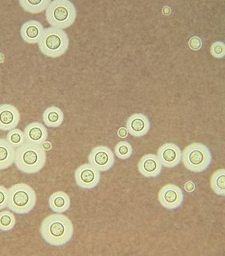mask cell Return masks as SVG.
I'll return each mask as SVG.
<instances>
[{
  "instance_id": "obj_1",
  "label": "cell",
  "mask_w": 225,
  "mask_h": 256,
  "mask_svg": "<svg viewBox=\"0 0 225 256\" xmlns=\"http://www.w3.org/2000/svg\"><path fill=\"white\" fill-rule=\"evenodd\" d=\"M74 224L67 216L55 214L45 218L40 226L42 238L53 246L66 244L74 236Z\"/></svg>"
},
{
  "instance_id": "obj_2",
  "label": "cell",
  "mask_w": 225,
  "mask_h": 256,
  "mask_svg": "<svg viewBox=\"0 0 225 256\" xmlns=\"http://www.w3.org/2000/svg\"><path fill=\"white\" fill-rule=\"evenodd\" d=\"M46 160V152L42 145L26 142L16 148L14 164L18 170L24 174H37L43 168Z\"/></svg>"
},
{
  "instance_id": "obj_3",
  "label": "cell",
  "mask_w": 225,
  "mask_h": 256,
  "mask_svg": "<svg viewBox=\"0 0 225 256\" xmlns=\"http://www.w3.org/2000/svg\"><path fill=\"white\" fill-rule=\"evenodd\" d=\"M45 15L52 27L64 30L75 22L77 12L69 0H54L46 8Z\"/></svg>"
},
{
  "instance_id": "obj_4",
  "label": "cell",
  "mask_w": 225,
  "mask_h": 256,
  "mask_svg": "<svg viewBox=\"0 0 225 256\" xmlns=\"http://www.w3.org/2000/svg\"><path fill=\"white\" fill-rule=\"evenodd\" d=\"M8 207L19 215L30 212L36 206L37 195L34 188L25 183L16 184L8 188Z\"/></svg>"
},
{
  "instance_id": "obj_5",
  "label": "cell",
  "mask_w": 225,
  "mask_h": 256,
  "mask_svg": "<svg viewBox=\"0 0 225 256\" xmlns=\"http://www.w3.org/2000/svg\"><path fill=\"white\" fill-rule=\"evenodd\" d=\"M38 46L45 56L57 58L64 55L68 49L69 38L62 29L48 28L44 29Z\"/></svg>"
},
{
  "instance_id": "obj_6",
  "label": "cell",
  "mask_w": 225,
  "mask_h": 256,
  "mask_svg": "<svg viewBox=\"0 0 225 256\" xmlns=\"http://www.w3.org/2000/svg\"><path fill=\"white\" fill-rule=\"evenodd\" d=\"M182 160L186 169L200 174L208 168L212 162L210 150L202 143H192L182 153Z\"/></svg>"
},
{
  "instance_id": "obj_7",
  "label": "cell",
  "mask_w": 225,
  "mask_h": 256,
  "mask_svg": "<svg viewBox=\"0 0 225 256\" xmlns=\"http://www.w3.org/2000/svg\"><path fill=\"white\" fill-rule=\"evenodd\" d=\"M158 200L165 208L174 210L182 205L184 194L182 190L176 185L166 184L159 191Z\"/></svg>"
},
{
  "instance_id": "obj_8",
  "label": "cell",
  "mask_w": 225,
  "mask_h": 256,
  "mask_svg": "<svg viewBox=\"0 0 225 256\" xmlns=\"http://www.w3.org/2000/svg\"><path fill=\"white\" fill-rule=\"evenodd\" d=\"M88 160L100 172H106L114 166L115 156L108 147L98 146L90 152Z\"/></svg>"
},
{
  "instance_id": "obj_9",
  "label": "cell",
  "mask_w": 225,
  "mask_h": 256,
  "mask_svg": "<svg viewBox=\"0 0 225 256\" xmlns=\"http://www.w3.org/2000/svg\"><path fill=\"white\" fill-rule=\"evenodd\" d=\"M101 174L98 169L90 164L80 166L75 172L76 184L84 190H92L100 183Z\"/></svg>"
},
{
  "instance_id": "obj_10",
  "label": "cell",
  "mask_w": 225,
  "mask_h": 256,
  "mask_svg": "<svg viewBox=\"0 0 225 256\" xmlns=\"http://www.w3.org/2000/svg\"><path fill=\"white\" fill-rule=\"evenodd\" d=\"M158 157L164 167L172 168L181 162L182 151L176 144L167 143L158 150Z\"/></svg>"
},
{
  "instance_id": "obj_11",
  "label": "cell",
  "mask_w": 225,
  "mask_h": 256,
  "mask_svg": "<svg viewBox=\"0 0 225 256\" xmlns=\"http://www.w3.org/2000/svg\"><path fill=\"white\" fill-rule=\"evenodd\" d=\"M20 114L14 106L0 105V130L10 131L17 127L20 122Z\"/></svg>"
},
{
  "instance_id": "obj_12",
  "label": "cell",
  "mask_w": 225,
  "mask_h": 256,
  "mask_svg": "<svg viewBox=\"0 0 225 256\" xmlns=\"http://www.w3.org/2000/svg\"><path fill=\"white\" fill-rule=\"evenodd\" d=\"M162 166L158 157L155 154L143 156L138 164V169L140 174L144 177L156 178L162 172Z\"/></svg>"
},
{
  "instance_id": "obj_13",
  "label": "cell",
  "mask_w": 225,
  "mask_h": 256,
  "mask_svg": "<svg viewBox=\"0 0 225 256\" xmlns=\"http://www.w3.org/2000/svg\"><path fill=\"white\" fill-rule=\"evenodd\" d=\"M128 132L132 136L140 138L146 136L150 130V122L148 118L142 114L132 115L127 121Z\"/></svg>"
},
{
  "instance_id": "obj_14",
  "label": "cell",
  "mask_w": 225,
  "mask_h": 256,
  "mask_svg": "<svg viewBox=\"0 0 225 256\" xmlns=\"http://www.w3.org/2000/svg\"><path fill=\"white\" fill-rule=\"evenodd\" d=\"M44 28L40 22L31 20L22 24L20 28L22 39L28 44H38Z\"/></svg>"
},
{
  "instance_id": "obj_15",
  "label": "cell",
  "mask_w": 225,
  "mask_h": 256,
  "mask_svg": "<svg viewBox=\"0 0 225 256\" xmlns=\"http://www.w3.org/2000/svg\"><path fill=\"white\" fill-rule=\"evenodd\" d=\"M26 142L42 145L48 138V131L44 124L40 122H31L24 130Z\"/></svg>"
},
{
  "instance_id": "obj_16",
  "label": "cell",
  "mask_w": 225,
  "mask_h": 256,
  "mask_svg": "<svg viewBox=\"0 0 225 256\" xmlns=\"http://www.w3.org/2000/svg\"><path fill=\"white\" fill-rule=\"evenodd\" d=\"M50 209L56 214H63L69 210L70 206V197L65 192H54L49 198Z\"/></svg>"
},
{
  "instance_id": "obj_17",
  "label": "cell",
  "mask_w": 225,
  "mask_h": 256,
  "mask_svg": "<svg viewBox=\"0 0 225 256\" xmlns=\"http://www.w3.org/2000/svg\"><path fill=\"white\" fill-rule=\"evenodd\" d=\"M16 148L6 139H0V170L8 168L14 164Z\"/></svg>"
},
{
  "instance_id": "obj_18",
  "label": "cell",
  "mask_w": 225,
  "mask_h": 256,
  "mask_svg": "<svg viewBox=\"0 0 225 256\" xmlns=\"http://www.w3.org/2000/svg\"><path fill=\"white\" fill-rule=\"evenodd\" d=\"M42 119L46 127L56 128L63 124L64 116L60 108L52 106L44 110Z\"/></svg>"
},
{
  "instance_id": "obj_19",
  "label": "cell",
  "mask_w": 225,
  "mask_h": 256,
  "mask_svg": "<svg viewBox=\"0 0 225 256\" xmlns=\"http://www.w3.org/2000/svg\"><path fill=\"white\" fill-rule=\"evenodd\" d=\"M51 0H20L19 4L24 11L30 14H39L48 8Z\"/></svg>"
},
{
  "instance_id": "obj_20",
  "label": "cell",
  "mask_w": 225,
  "mask_h": 256,
  "mask_svg": "<svg viewBox=\"0 0 225 256\" xmlns=\"http://www.w3.org/2000/svg\"><path fill=\"white\" fill-rule=\"evenodd\" d=\"M210 186L216 194L224 196L225 195V170H218L212 174L210 179Z\"/></svg>"
},
{
  "instance_id": "obj_21",
  "label": "cell",
  "mask_w": 225,
  "mask_h": 256,
  "mask_svg": "<svg viewBox=\"0 0 225 256\" xmlns=\"http://www.w3.org/2000/svg\"><path fill=\"white\" fill-rule=\"evenodd\" d=\"M16 217L13 212L8 210L0 212V230L2 232L11 231L14 228Z\"/></svg>"
},
{
  "instance_id": "obj_22",
  "label": "cell",
  "mask_w": 225,
  "mask_h": 256,
  "mask_svg": "<svg viewBox=\"0 0 225 256\" xmlns=\"http://www.w3.org/2000/svg\"><path fill=\"white\" fill-rule=\"evenodd\" d=\"M6 140L15 148H18L26 142L24 132L20 130L17 129V128H14V129L8 131Z\"/></svg>"
},
{
  "instance_id": "obj_23",
  "label": "cell",
  "mask_w": 225,
  "mask_h": 256,
  "mask_svg": "<svg viewBox=\"0 0 225 256\" xmlns=\"http://www.w3.org/2000/svg\"><path fill=\"white\" fill-rule=\"evenodd\" d=\"M114 152H115V154L118 158L122 159V160H126V159L130 158L132 155V146L128 142H120L115 146Z\"/></svg>"
},
{
  "instance_id": "obj_24",
  "label": "cell",
  "mask_w": 225,
  "mask_h": 256,
  "mask_svg": "<svg viewBox=\"0 0 225 256\" xmlns=\"http://www.w3.org/2000/svg\"><path fill=\"white\" fill-rule=\"evenodd\" d=\"M210 52L216 58H222L225 54V46L222 42H216L210 48Z\"/></svg>"
},
{
  "instance_id": "obj_25",
  "label": "cell",
  "mask_w": 225,
  "mask_h": 256,
  "mask_svg": "<svg viewBox=\"0 0 225 256\" xmlns=\"http://www.w3.org/2000/svg\"><path fill=\"white\" fill-rule=\"evenodd\" d=\"M8 190L3 186H0V210L8 207Z\"/></svg>"
},
{
  "instance_id": "obj_26",
  "label": "cell",
  "mask_w": 225,
  "mask_h": 256,
  "mask_svg": "<svg viewBox=\"0 0 225 256\" xmlns=\"http://www.w3.org/2000/svg\"><path fill=\"white\" fill-rule=\"evenodd\" d=\"M202 43L200 38L198 37L192 38L188 42V46L193 50H198L202 48Z\"/></svg>"
},
{
  "instance_id": "obj_27",
  "label": "cell",
  "mask_w": 225,
  "mask_h": 256,
  "mask_svg": "<svg viewBox=\"0 0 225 256\" xmlns=\"http://www.w3.org/2000/svg\"><path fill=\"white\" fill-rule=\"evenodd\" d=\"M118 136L121 138H126L128 136V130L124 128H120L118 130Z\"/></svg>"
},
{
  "instance_id": "obj_28",
  "label": "cell",
  "mask_w": 225,
  "mask_h": 256,
  "mask_svg": "<svg viewBox=\"0 0 225 256\" xmlns=\"http://www.w3.org/2000/svg\"><path fill=\"white\" fill-rule=\"evenodd\" d=\"M185 188H186V191L188 192H193L195 188V185L193 182H188L186 185H185Z\"/></svg>"
}]
</instances>
